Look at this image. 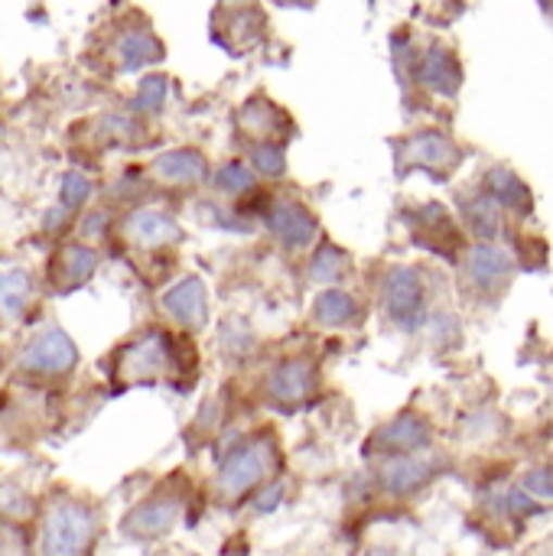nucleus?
Returning <instances> with one entry per match:
<instances>
[{"label":"nucleus","instance_id":"obj_24","mask_svg":"<svg viewBox=\"0 0 553 556\" xmlns=\"http://www.w3.org/2000/svg\"><path fill=\"white\" fill-rule=\"evenodd\" d=\"M163 98H166V78L163 75H147L137 88V98H134V111L137 114H156L163 108Z\"/></svg>","mask_w":553,"mask_h":556},{"label":"nucleus","instance_id":"obj_26","mask_svg":"<svg viewBox=\"0 0 553 556\" xmlns=\"http://www.w3.org/2000/svg\"><path fill=\"white\" fill-rule=\"evenodd\" d=\"M215 186L228 195H241L254 186V176L241 166V163H228L215 173Z\"/></svg>","mask_w":553,"mask_h":556},{"label":"nucleus","instance_id":"obj_12","mask_svg":"<svg viewBox=\"0 0 553 556\" xmlns=\"http://www.w3.org/2000/svg\"><path fill=\"white\" fill-rule=\"evenodd\" d=\"M153 173L166 182H179V186H196L205 179L209 173V163L202 153L196 150H169L163 153L156 163H153Z\"/></svg>","mask_w":553,"mask_h":556},{"label":"nucleus","instance_id":"obj_22","mask_svg":"<svg viewBox=\"0 0 553 556\" xmlns=\"http://www.w3.org/2000/svg\"><path fill=\"white\" fill-rule=\"evenodd\" d=\"M342 270H345V254H342L339 248H332V244H323V248L316 251V257L310 261V277H313V283H332V280L342 277Z\"/></svg>","mask_w":553,"mask_h":556},{"label":"nucleus","instance_id":"obj_15","mask_svg":"<svg viewBox=\"0 0 553 556\" xmlns=\"http://www.w3.org/2000/svg\"><path fill=\"white\" fill-rule=\"evenodd\" d=\"M127 235L137 241V244H147V248H160V244H169L179 238V228L169 215L163 212H153V208H143L137 215H130L127 222Z\"/></svg>","mask_w":553,"mask_h":556},{"label":"nucleus","instance_id":"obj_14","mask_svg":"<svg viewBox=\"0 0 553 556\" xmlns=\"http://www.w3.org/2000/svg\"><path fill=\"white\" fill-rule=\"evenodd\" d=\"M508 274H512V257L505 251H499L492 244L473 248V254H469V277H473L476 287L495 290V287H502L508 280Z\"/></svg>","mask_w":553,"mask_h":556},{"label":"nucleus","instance_id":"obj_25","mask_svg":"<svg viewBox=\"0 0 553 556\" xmlns=\"http://www.w3.org/2000/svg\"><path fill=\"white\" fill-rule=\"evenodd\" d=\"M222 349H225L228 355H238V358L251 355V349H254V332L244 326V319H228V323L222 326Z\"/></svg>","mask_w":553,"mask_h":556},{"label":"nucleus","instance_id":"obj_30","mask_svg":"<svg viewBox=\"0 0 553 556\" xmlns=\"http://www.w3.org/2000/svg\"><path fill=\"white\" fill-rule=\"evenodd\" d=\"M248 111L257 114V121H241L244 130H251V134H271V130H274V127H271V117H277V111H274L267 101H251Z\"/></svg>","mask_w":553,"mask_h":556},{"label":"nucleus","instance_id":"obj_21","mask_svg":"<svg viewBox=\"0 0 553 556\" xmlns=\"http://www.w3.org/2000/svg\"><path fill=\"white\" fill-rule=\"evenodd\" d=\"M489 189H492V199L495 202H505V205H512V208H528L531 205V192L508 173V169H495L492 176H489Z\"/></svg>","mask_w":553,"mask_h":556},{"label":"nucleus","instance_id":"obj_34","mask_svg":"<svg viewBox=\"0 0 553 556\" xmlns=\"http://www.w3.org/2000/svg\"><path fill=\"white\" fill-rule=\"evenodd\" d=\"M368 556H398L394 551H385V547H375V551H368Z\"/></svg>","mask_w":553,"mask_h":556},{"label":"nucleus","instance_id":"obj_18","mask_svg":"<svg viewBox=\"0 0 553 556\" xmlns=\"http://www.w3.org/2000/svg\"><path fill=\"white\" fill-rule=\"evenodd\" d=\"M117 55H121V68H124V72H137V68H143V65L156 62V59L163 55V49H160V42H156L150 33H143V29H130V33H124V36H121V42H117Z\"/></svg>","mask_w":553,"mask_h":556},{"label":"nucleus","instance_id":"obj_9","mask_svg":"<svg viewBox=\"0 0 553 556\" xmlns=\"http://www.w3.org/2000/svg\"><path fill=\"white\" fill-rule=\"evenodd\" d=\"M267 228L287 244V248H306L316 238V218L297 205V202H277L267 212Z\"/></svg>","mask_w":553,"mask_h":556},{"label":"nucleus","instance_id":"obj_19","mask_svg":"<svg viewBox=\"0 0 553 556\" xmlns=\"http://www.w3.org/2000/svg\"><path fill=\"white\" fill-rule=\"evenodd\" d=\"M407 160L420 163V166H430V169H443V166H453L456 147L440 134H420V137H414L407 143Z\"/></svg>","mask_w":553,"mask_h":556},{"label":"nucleus","instance_id":"obj_13","mask_svg":"<svg viewBox=\"0 0 553 556\" xmlns=\"http://www.w3.org/2000/svg\"><path fill=\"white\" fill-rule=\"evenodd\" d=\"M95 267H98V254H95L91 248H85V244H68V248L59 251V261H55V267H52V280H59L62 290H75V287H81L85 280H91Z\"/></svg>","mask_w":553,"mask_h":556},{"label":"nucleus","instance_id":"obj_11","mask_svg":"<svg viewBox=\"0 0 553 556\" xmlns=\"http://www.w3.org/2000/svg\"><path fill=\"white\" fill-rule=\"evenodd\" d=\"M430 443V430L420 417H398L394 424H388L378 437H375V446L385 450L388 456H401V453H417Z\"/></svg>","mask_w":553,"mask_h":556},{"label":"nucleus","instance_id":"obj_32","mask_svg":"<svg viewBox=\"0 0 553 556\" xmlns=\"http://www.w3.org/2000/svg\"><path fill=\"white\" fill-rule=\"evenodd\" d=\"M0 556H26L20 534L13 528H3V525H0Z\"/></svg>","mask_w":553,"mask_h":556},{"label":"nucleus","instance_id":"obj_20","mask_svg":"<svg viewBox=\"0 0 553 556\" xmlns=\"http://www.w3.org/2000/svg\"><path fill=\"white\" fill-rule=\"evenodd\" d=\"M355 316H359V306L342 290H326L313 303V319L319 326H349V323H355Z\"/></svg>","mask_w":553,"mask_h":556},{"label":"nucleus","instance_id":"obj_7","mask_svg":"<svg viewBox=\"0 0 553 556\" xmlns=\"http://www.w3.org/2000/svg\"><path fill=\"white\" fill-rule=\"evenodd\" d=\"M313 388H316V365L310 358L280 362L267 384L274 404H280V407H300L303 401H310Z\"/></svg>","mask_w":553,"mask_h":556},{"label":"nucleus","instance_id":"obj_3","mask_svg":"<svg viewBox=\"0 0 553 556\" xmlns=\"http://www.w3.org/2000/svg\"><path fill=\"white\" fill-rule=\"evenodd\" d=\"M176 352L179 342H173L166 332H147L143 339H137L134 345L121 349L117 355V378H124L127 384L137 381H156L163 375L176 371Z\"/></svg>","mask_w":553,"mask_h":556},{"label":"nucleus","instance_id":"obj_1","mask_svg":"<svg viewBox=\"0 0 553 556\" xmlns=\"http://www.w3.org/2000/svg\"><path fill=\"white\" fill-rule=\"evenodd\" d=\"M95 538L91 511L78 502H59L42 521L39 556H81Z\"/></svg>","mask_w":553,"mask_h":556},{"label":"nucleus","instance_id":"obj_6","mask_svg":"<svg viewBox=\"0 0 553 556\" xmlns=\"http://www.w3.org/2000/svg\"><path fill=\"white\" fill-rule=\"evenodd\" d=\"M179 492L173 489H160L156 495H150L147 502H140L121 525V531L134 541H153V538H163L169 534V528L176 525L179 518Z\"/></svg>","mask_w":553,"mask_h":556},{"label":"nucleus","instance_id":"obj_16","mask_svg":"<svg viewBox=\"0 0 553 556\" xmlns=\"http://www.w3.org/2000/svg\"><path fill=\"white\" fill-rule=\"evenodd\" d=\"M33 280L20 267H0V319H20L29 306Z\"/></svg>","mask_w":553,"mask_h":556},{"label":"nucleus","instance_id":"obj_23","mask_svg":"<svg viewBox=\"0 0 553 556\" xmlns=\"http://www.w3.org/2000/svg\"><path fill=\"white\" fill-rule=\"evenodd\" d=\"M466 218H469V225H473L476 235L492 238L499 231V202L492 195H482V199H476V202L466 205Z\"/></svg>","mask_w":553,"mask_h":556},{"label":"nucleus","instance_id":"obj_33","mask_svg":"<svg viewBox=\"0 0 553 556\" xmlns=\"http://www.w3.org/2000/svg\"><path fill=\"white\" fill-rule=\"evenodd\" d=\"M528 489L541 498H553V476L551 472H531L528 476Z\"/></svg>","mask_w":553,"mask_h":556},{"label":"nucleus","instance_id":"obj_29","mask_svg":"<svg viewBox=\"0 0 553 556\" xmlns=\"http://www.w3.org/2000/svg\"><path fill=\"white\" fill-rule=\"evenodd\" d=\"M0 511L10 518H23L29 511V498L16 485H0Z\"/></svg>","mask_w":553,"mask_h":556},{"label":"nucleus","instance_id":"obj_17","mask_svg":"<svg viewBox=\"0 0 553 556\" xmlns=\"http://www.w3.org/2000/svg\"><path fill=\"white\" fill-rule=\"evenodd\" d=\"M417 72L440 94H453L460 88V65H456V59L447 49H430Z\"/></svg>","mask_w":553,"mask_h":556},{"label":"nucleus","instance_id":"obj_31","mask_svg":"<svg viewBox=\"0 0 553 556\" xmlns=\"http://www.w3.org/2000/svg\"><path fill=\"white\" fill-rule=\"evenodd\" d=\"M284 492H287V485H284V482H274L267 492H261V498H257V511H261V515H271V511L284 502Z\"/></svg>","mask_w":553,"mask_h":556},{"label":"nucleus","instance_id":"obj_10","mask_svg":"<svg viewBox=\"0 0 553 556\" xmlns=\"http://www.w3.org/2000/svg\"><path fill=\"white\" fill-rule=\"evenodd\" d=\"M433 472V463L427 456H417V453H401V456H391L385 459L378 479L381 485L391 492V495H411L417 492Z\"/></svg>","mask_w":553,"mask_h":556},{"label":"nucleus","instance_id":"obj_4","mask_svg":"<svg viewBox=\"0 0 553 556\" xmlns=\"http://www.w3.org/2000/svg\"><path fill=\"white\" fill-rule=\"evenodd\" d=\"M381 296H385V309H388L391 323H398L401 329L414 332L424 323V280L417 270L394 267L385 277Z\"/></svg>","mask_w":553,"mask_h":556},{"label":"nucleus","instance_id":"obj_8","mask_svg":"<svg viewBox=\"0 0 553 556\" xmlns=\"http://www.w3.org/2000/svg\"><path fill=\"white\" fill-rule=\"evenodd\" d=\"M163 309L186 329H202L209 323V296L199 277H186L163 293Z\"/></svg>","mask_w":553,"mask_h":556},{"label":"nucleus","instance_id":"obj_28","mask_svg":"<svg viewBox=\"0 0 553 556\" xmlns=\"http://www.w3.org/2000/svg\"><path fill=\"white\" fill-rule=\"evenodd\" d=\"M254 166H257V173H264V176H284L287 156H284L280 147H257V150H254Z\"/></svg>","mask_w":553,"mask_h":556},{"label":"nucleus","instance_id":"obj_2","mask_svg":"<svg viewBox=\"0 0 553 556\" xmlns=\"http://www.w3.org/2000/svg\"><path fill=\"white\" fill-rule=\"evenodd\" d=\"M274 466H277V446H274V440L271 437H257V440H251L248 446L235 450L225 459V466L218 472V492L228 502H235L244 492H251L257 482H264V476H271Z\"/></svg>","mask_w":553,"mask_h":556},{"label":"nucleus","instance_id":"obj_27","mask_svg":"<svg viewBox=\"0 0 553 556\" xmlns=\"http://www.w3.org/2000/svg\"><path fill=\"white\" fill-rule=\"evenodd\" d=\"M88 195H91V182L81 173H68L62 179V208H78L88 202Z\"/></svg>","mask_w":553,"mask_h":556},{"label":"nucleus","instance_id":"obj_5","mask_svg":"<svg viewBox=\"0 0 553 556\" xmlns=\"http://www.w3.org/2000/svg\"><path fill=\"white\" fill-rule=\"evenodd\" d=\"M78 365V349L62 329H46L26 342L20 368L33 375H65Z\"/></svg>","mask_w":553,"mask_h":556}]
</instances>
